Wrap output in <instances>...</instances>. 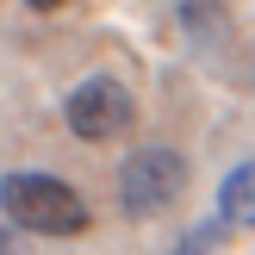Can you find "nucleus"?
<instances>
[{"label": "nucleus", "instance_id": "obj_5", "mask_svg": "<svg viewBox=\"0 0 255 255\" xmlns=\"http://www.w3.org/2000/svg\"><path fill=\"white\" fill-rule=\"evenodd\" d=\"M181 25H187V37H193L199 50L231 44V12H224V0H181Z\"/></svg>", "mask_w": 255, "mask_h": 255}, {"label": "nucleus", "instance_id": "obj_3", "mask_svg": "<svg viewBox=\"0 0 255 255\" xmlns=\"http://www.w3.org/2000/svg\"><path fill=\"white\" fill-rule=\"evenodd\" d=\"M62 119H69V131L87 137V143H112V137H125L137 125V100H131V87L112 81V75H87V81L62 100Z\"/></svg>", "mask_w": 255, "mask_h": 255}, {"label": "nucleus", "instance_id": "obj_1", "mask_svg": "<svg viewBox=\"0 0 255 255\" xmlns=\"http://www.w3.org/2000/svg\"><path fill=\"white\" fill-rule=\"evenodd\" d=\"M0 212L12 231H31V237H87V224H94L87 199L62 174H44V168H12L0 181Z\"/></svg>", "mask_w": 255, "mask_h": 255}, {"label": "nucleus", "instance_id": "obj_7", "mask_svg": "<svg viewBox=\"0 0 255 255\" xmlns=\"http://www.w3.org/2000/svg\"><path fill=\"white\" fill-rule=\"evenodd\" d=\"M0 255H19V243H12V231L0 224Z\"/></svg>", "mask_w": 255, "mask_h": 255}, {"label": "nucleus", "instance_id": "obj_6", "mask_svg": "<svg viewBox=\"0 0 255 255\" xmlns=\"http://www.w3.org/2000/svg\"><path fill=\"white\" fill-rule=\"evenodd\" d=\"M218 237H224V224H199V231H187V249H181V255H206Z\"/></svg>", "mask_w": 255, "mask_h": 255}, {"label": "nucleus", "instance_id": "obj_2", "mask_svg": "<svg viewBox=\"0 0 255 255\" xmlns=\"http://www.w3.org/2000/svg\"><path fill=\"white\" fill-rule=\"evenodd\" d=\"M187 193V162L174 149H137L119 168V212L125 218H156Z\"/></svg>", "mask_w": 255, "mask_h": 255}, {"label": "nucleus", "instance_id": "obj_4", "mask_svg": "<svg viewBox=\"0 0 255 255\" xmlns=\"http://www.w3.org/2000/svg\"><path fill=\"white\" fill-rule=\"evenodd\" d=\"M218 224H237V231H255V162H237L218 187Z\"/></svg>", "mask_w": 255, "mask_h": 255}, {"label": "nucleus", "instance_id": "obj_8", "mask_svg": "<svg viewBox=\"0 0 255 255\" xmlns=\"http://www.w3.org/2000/svg\"><path fill=\"white\" fill-rule=\"evenodd\" d=\"M25 6H37V12H56V6H69V0H25Z\"/></svg>", "mask_w": 255, "mask_h": 255}]
</instances>
